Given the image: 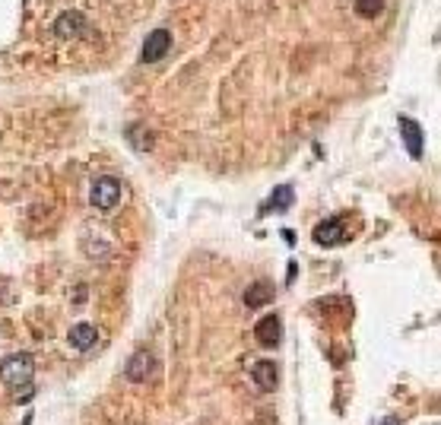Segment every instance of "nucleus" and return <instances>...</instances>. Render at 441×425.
<instances>
[{
  "label": "nucleus",
  "instance_id": "4468645a",
  "mask_svg": "<svg viewBox=\"0 0 441 425\" xmlns=\"http://www.w3.org/2000/svg\"><path fill=\"white\" fill-rule=\"evenodd\" d=\"M375 425H400V422H397V419H393V416H384V419H381V422H375Z\"/></svg>",
  "mask_w": 441,
  "mask_h": 425
},
{
  "label": "nucleus",
  "instance_id": "20e7f679",
  "mask_svg": "<svg viewBox=\"0 0 441 425\" xmlns=\"http://www.w3.org/2000/svg\"><path fill=\"white\" fill-rule=\"evenodd\" d=\"M280 336H283V324H280L276 315H267L254 324V340L263 346V350H273V346L280 343Z\"/></svg>",
  "mask_w": 441,
  "mask_h": 425
},
{
  "label": "nucleus",
  "instance_id": "7ed1b4c3",
  "mask_svg": "<svg viewBox=\"0 0 441 425\" xmlns=\"http://www.w3.org/2000/svg\"><path fill=\"white\" fill-rule=\"evenodd\" d=\"M349 238L346 232V219L343 216H333V219H324L321 226H315V241L324 247H333V245H343Z\"/></svg>",
  "mask_w": 441,
  "mask_h": 425
},
{
  "label": "nucleus",
  "instance_id": "f257e3e1",
  "mask_svg": "<svg viewBox=\"0 0 441 425\" xmlns=\"http://www.w3.org/2000/svg\"><path fill=\"white\" fill-rule=\"evenodd\" d=\"M0 381L13 391V400H32V381H35V362L29 352H13L0 362Z\"/></svg>",
  "mask_w": 441,
  "mask_h": 425
},
{
  "label": "nucleus",
  "instance_id": "6e6552de",
  "mask_svg": "<svg viewBox=\"0 0 441 425\" xmlns=\"http://www.w3.org/2000/svg\"><path fill=\"white\" fill-rule=\"evenodd\" d=\"M251 377H254V384L261 387V391H276V384H280V368H276V362H254V368H251Z\"/></svg>",
  "mask_w": 441,
  "mask_h": 425
},
{
  "label": "nucleus",
  "instance_id": "f8f14e48",
  "mask_svg": "<svg viewBox=\"0 0 441 425\" xmlns=\"http://www.w3.org/2000/svg\"><path fill=\"white\" fill-rule=\"evenodd\" d=\"M270 302V286L267 282H257V286H251L248 292H245V305H251V308H257V305Z\"/></svg>",
  "mask_w": 441,
  "mask_h": 425
},
{
  "label": "nucleus",
  "instance_id": "423d86ee",
  "mask_svg": "<svg viewBox=\"0 0 441 425\" xmlns=\"http://www.w3.org/2000/svg\"><path fill=\"white\" fill-rule=\"evenodd\" d=\"M168 48H172V32H168V29H156V32L143 41V61L146 64L162 61Z\"/></svg>",
  "mask_w": 441,
  "mask_h": 425
},
{
  "label": "nucleus",
  "instance_id": "9d476101",
  "mask_svg": "<svg viewBox=\"0 0 441 425\" xmlns=\"http://www.w3.org/2000/svg\"><path fill=\"white\" fill-rule=\"evenodd\" d=\"M86 32V20L83 13H76V10H67V13L57 16L55 22V35H64V38H70V35H83Z\"/></svg>",
  "mask_w": 441,
  "mask_h": 425
},
{
  "label": "nucleus",
  "instance_id": "0eeeda50",
  "mask_svg": "<svg viewBox=\"0 0 441 425\" xmlns=\"http://www.w3.org/2000/svg\"><path fill=\"white\" fill-rule=\"evenodd\" d=\"M397 124H400V137H403V143H407V150H410V156L413 159H422V127L413 121V117H403L400 115L397 117Z\"/></svg>",
  "mask_w": 441,
  "mask_h": 425
},
{
  "label": "nucleus",
  "instance_id": "1a4fd4ad",
  "mask_svg": "<svg viewBox=\"0 0 441 425\" xmlns=\"http://www.w3.org/2000/svg\"><path fill=\"white\" fill-rule=\"evenodd\" d=\"M70 346L73 350H80V352H86V350H92V346L99 343V330L92 327V324H73V330H70Z\"/></svg>",
  "mask_w": 441,
  "mask_h": 425
},
{
  "label": "nucleus",
  "instance_id": "2eb2a0df",
  "mask_svg": "<svg viewBox=\"0 0 441 425\" xmlns=\"http://www.w3.org/2000/svg\"><path fill=\"white\" fill-rule=\"evenodd\" d=\"M432 425H438V422H432Z\"/></svg>",
  "mask_w": 441,
  "mask_h": 425
},
{
  "label": "nucleus",
  "instance_id": "39448f33",
  "mask_svg": "<svg viewBox=\"0 0 441 425\" xmlns=\"http://www.w3.org/2000/svg\"><path fill=\"white\" fill-rule=\"evenodd\" d=\"M152 368H156V359H152L150 350H137L131 356V362H127V377H131L133 384H143V381H150Z\"/></svg>",
  "mask_w": 441,
  "mask_h": 425
},
{
  "label": "nucleus",
  "instance_id": "ddd939ff",
  "mask_svg": "<svg viewBox=\"0 0 441 425\" xmlns=\"http://www.w3.org/2000/svg\"><path fill=\"white\" fill-rule=\"evenodd\" d=\"M381 7H384V0H356L359 16H366V20H375L381 13Z\"/></svg>",
  "mask_w": 441,
  "mask_h": 425
},
{
  "label": "nucleus",
  "instance_id": "f03ea898",
  "mask_svg": "<svg viewBox=\"0 0 441 425\" xmlns=\"http://www.w3.org/2000/svg\"><path fill=\"white\" fill-rule=\"evenodd\" d=\"M89 200L96 210H115L121 203V181L115 175H102V178L92 181V191H89Z\"/></svg>",
  "mask_w": 441,
  "mask_h": 425
},
{
  "label": "nucleus",
  "instance_id": "9b49d317",
  "mask_svg": "<svg viewBox=\"0 0 441 425\" xmlns=\"http://www.w3.org/2000/svg\"><path fill=\"white\" fill-rule=\"evenodd\" d=\"M292 200H296V194H292V187H289V185L276 187V191H273V197H270L267 203H263V212H270V210L283 212V210H289V206H292Z\"/></svg>",
  "mask_w": 441,
  "mask_h": 425
}]
</instances>
